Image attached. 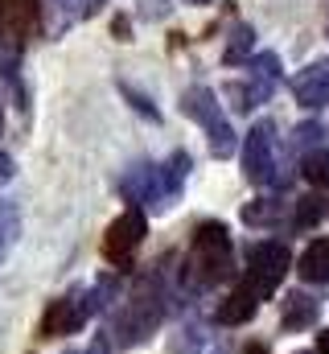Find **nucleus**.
Returning <instances> with one entry per match:
<instances>
[{
	"instance_id": "nucleus-24",
	"label": "nucleus",
	"mask_w": 329,
	"mask_h": 354,
	"mask_svg": "<svg viewBox=\"0 0 329 354\" xmlns=\"http://www.w3.org/2000/svg\"><path fill=\"white\" fill-rule=\"evenodd\" d=\"M120 91H124V95L132 99V107H136V111H144L149 120H161V111H157V107H153V103H149V99H144L140 91H132V87H128V83H120Z\"/></svg>"
},
{
	"instance_id": "nucleus-14",
	"label": "nucleus",
	"mask_w": 329,
	"mask_h": 354,
	"mask_svg": "<svg viewBox=\"0 0 329 354\" xmlns=\"http://www.w3.org/2000/svg\"><path fill=\"white\" fill-rule=\"evenodd\" d=\"M280 79H284V71H280V58L276 54H255L251 58V87L259 91L263 99L280 87Z\"/></svg>"
},
{
	"instance_id": "nucleus-11",
	"label": "nucleus",
	"mask_w": 329,
	"mask_h": 354,
	"mask_svg": "<svg viewBox=\"0 0 329 354\" xmlns=\"http://www.w3.org/2000/svg\"><path fill=\"white\" fill-rule=\"evenodd\" d=\"M255 309H259V297L239 280V288H231V292L223 297V305H218L214 317H218V326H243V322L255 317Z\"/></svg>"
},
{
	"instance_id": "nucleus-23",
	"label": "nucleus",
	"mask_w": 329,
	"mask_h": 354,
	"mask_svg": "<svg viewBox=\"0 0 329 354\" xmlns=\"http://www.w3.org/2000/svg\"><path fill=\"white\" fill-rule=\"evenodd\" d=\"M317 140H321V124H313V120H309V124H301V128H297V145H301L305 153H313V149H317Z\"/></svg>"
},
{
	"instance_id": "nucleus-4",
	"label": "nucleus",
	"mask_w": 329,
	"mask_h": 354,
	"mask_svg": "<svg viewBox=\"0 0 329 354\" xmlns=\"http://www.w3.org/2000/svg\"><path fill=\"white\" fill-rule=\"evenodd\" d=\"M292 264V256H288V248L284 243H272V239H263V243H255V248H247V268H243V284L263 301V297H272L276 288H280V280H284V272Z\"/></svg>"
},
{
	"instance_id": "nucleus-28",
	"label": "nucleus",
	"mask_w": 329,
	"mask_h": 354,
	"mask_svg": "<svg viewBox=\"0 0 329 354\" xmlns=\"http://www.w3.org/2000/svg\"><path fill=\"white\" fill-rule=\"evenodd\" d=\"M317 354H329V330L321 334V338H317Z\"/></svg>"
},
{
	"instance_id": "nucleus-1",
	"label": "nucleus",
	"mask_w": 329,
	"mask_h": 354,
	"mask_svg": "<svg viewBox=\"0 0 329 354\" xmlns=\"http://www.w3.org/2000/svg\"><path fill=\"white\" fill-rule=\"evenodd\" d=\"M231 276H235V239L223 223L210 218L194 235V248H189V260H185V280L194 288H214Z\"/></svg>"
},
{
	"instance_id": "nucleus-27",
	"label": "nucleus",
	"mask_w": 329,
	"mask_h": 354,
	"mask_svg": "<svg viewBox=\"0 0 329 354\" xmlns=\"http://www.w3.org/2000/svg\"><path fill=\"white\" fill-rule=\"evenodd\" d=\"M115 33H120V41H128V21L124 17H115Z\"/></svg>"
},
{
	"instance_id": "nucleus-22",
	"label": "nucleus",
	"mask_w": 329,
	"mask_h": 354,
	"mask_svg": "<svg viewBox=\"0 0 329 354\" xmlns=\"http://www.w3.org/2000/svg\"><path fill=\"white\" fill-rule=\"evenodd\" d=\"M321 214H326L321 198H305V202H297V227H313Z\"/></svg>"
},
{
	"instance_id": "nucleus-13",
	"label": "nucleus",
	"mask_w": 329,
	"mask_h": 354,
	"mask_svg": "<svg viewBox=\"0 0 329 354\" xmlns=\"http://www.w3.org/2000/svg\"><path fill=\"white\" fill-rule=\"evenodd\" d=\"M297 272H301V280H309V284H326L329 280V239H313V243L301 252Z\"/></svg>"
},
{
	"instance_id": "nucleus-16",
	"label": "nucleus",
	"mask_w": 329,
	"mask_h": 354,
	"mask_svg": "<svg viewBox=\"0 0 329 354\" xmlns=\"http://www.w3.org/2000/svg\"><path fill=\"white\" fill-rule=\"evenodd\" d=\"M280 214H284V202H276V198H255V202L243 206L247 227H267V223H276Z\"/></svg>"
},
{
	"instance_id": "nucleus-32",
	"label": "nucleus",
	"mask_w": 329,
	"mask_h": 354,
	"mask_svg": "<svg viewBox=\"0 0 329 354\" xmlns=\"http://www.w3.org/2000/svg\"><path fill=\"white\" fill-rule=\"evenodd\" d=\"M0 128H4V115H0Z\"/></svg>"
},
{
	"instance_id": "nucleus-17",
	"label": "nucleus",
	"mask_w": 329,
	"mask_h": 354,
	"mask_svg": "<svg viewBox=\"0 0 329 354\" xmlns=\"http://www.w3.org/2000/svg\"><path fill=\"white\" fill-rule=\"evenodd\" d=\"M17 235H21V214H17L12 202H0V264H4V256L12 252Z\"/></svg>"
},
{
	"instance_id": "nucleus-25",
	"label": "nucleus",
	"mask_w": 329,
	"mask_h": 354,
	"mask_svg": "<svg viewBox=\"0 0 329 354\" xmlns=\"http://www.w3.org/2000/svg\"><path fill=\"white\" fill-rule=\"evenodd\" d=\"M144 4V17H164L169 8H164V0H140Z\"/></svg>"
},
{
	"instance_id": "nucleus-21",
	"label": "nucleus",
	"mask_w": 329,
	"mask_h": 354,
	"mask_svg": "<svg viewBox=\"0 0 329 354\" xmlns=\"http://www.w3.org/2000/svg\"><path fill=\"white\" fill-rule=\"evenodd\" d=\"M58 4H62L66 21H86V17H95L103 8V0H58Z\"/></svg>"
},
{
	"instance_id": "nucleus-12",
	"label": "nucleus",
	"mask_w": 329,
	"mask_h": 354,
	"mask_svg": "<svg viewBox=\"0 0 329 354\" xmlns=\"http://www.w3.org/2000/svg\"><path fill=\"white\" fill-rule=\"evenodd\" d=\"M317 313H321V305L305 288L284 297V330H309V326H317Z\"/></svg>"
},
{
	"instance_id": "nucleus-20",
	"label": "nucleus",
	"mask_w": 329,
	"mask_h": 354,
	"mask_svg": "<svg viewBox=\"0 0 329 354\" xmlns=\"http://www.w3.org/2000/svg\"><path fill=\"white\" fill-rule=\"evenodd\" d=\"M161 169H164V181H169V189H173V194H181V181H185V174H189V157H185V153H173V157L164 161Z\"/></svg>"
},
{
	"instance_id": "nucleus-19",
	"label": "nucleus",
	"mask_w": 329,
	"mask_h": 354,
	"mask_svg": "<svg viewBox=\"0 0 329 354\" xmlns=\"http://www.w3.org/2000/svg\"><path fill=\"white\" fill-rule=\"evenodd\" d=\"M115 297H120V280H115V276H103V280L86 292V305H91V313H103Z\"/></svg>"
},
{
	"instance_id": "nucleus-6",
	"label": "nucleus",
	"mask_w": 329,
	"mask_h": 354,
	"mask_svg": "<svg viewBox=\"0 0 329 354\" xmlns=\"http://www.w3.org/2000/svg\"><path fill=\"white\" fill-rule=\"evenodd\" d=\"M120 189H124L128 202H136V206H153V210H169V202H177V194H173L169 181H164V169L161 165H153V161L132 165L128 177L120 181Z\"/></svg>"
},
{
	"instance_id": "nucleus-9",
	"label": "nucleus",
	"mask_w": 329,
	"mask_h": 354,
	"mask_svg": "<svg viewBox=\"0 0 329 354\" xmlns=\"http://www.w3.org/2000/svg\"><path fill=\"white\" fill-rule=\"evenodd\" d=\"M86 317H91L86 292H66V297L50 301V309L41 313V326H37V334H41V338H66V334L82 330V322H86Z\"/></svg>"
},
{
	"instance_id": "nucleus-30",
	"label": "nucleus",
	"mask_w": 329,
	"mask_h": 354,
	"mask_svg": "<svg viewBox=\"0 0 329 354\" xmlns=\"http://www.w3.org/2000/svg\"><path fill=\"white\" fill-rule=\"evenodd\" d=\"M189 4H210V0H189Z\"/></svg>"
},
{
	"instance_id": "nucleus-29",
	"label": "nucleus",
	"mask_w": 329,
	"mask_h": 354,
	"mask_svg": "<svg viewBox=\"0 0 329 354\" xmlns=\"http://www.w3.org/2000/svg\"><path fill=\"white\" fill-rule=\"evenodd\" d=\"M243 354H267V351H263V346H247Z\"/></svg>"
},
{
	"instance_id": "nucleus-26",
	"label": "nucleus",
	"mask_w": 329,
	"mask_h": 354,
	"mask_svg": "<svg viewBox=\"0 0 329 354\" xmlns=\"http://www.w3.org/2000/svg\"><path fill=\"white\" fill-rule=\"evenodd\" d=\"M86 354H111V346H107V334H99L95 342H91V351Z\"/></svg>"
},
{
	"instance_id": "nucleus-3",
	"label": "nucleus",
	"mask_w": 329,
	"mask_h": 354,
	"mask_svg": "<svg viewBox=\"0 0 329 354\" xmlns=\"http://www.w3.org/2000/svg\"><path fill=\"white\" fill-rule=\"evenodd\" d=\"M181 111L206 132V140H210V153L218 157V161H227V157H235V149H239V136H235V128H231V120L223 115V103L214 99V91L210 87H185L181 95Z\"/></svg>"
},
{
	"instance_id": "nucleus-10",
	"label": "nucleus",
	"mask_w": 329,
	"mask_h": 354,
	"mask_svg": "<svg viewBox=\"0 0 329 354\" xmlns=\"http://www.w3.org/2000/svg\"><path fill=\"white\" fill-rule=\"evenodd\" d=\"M292 91H297V103H301V107H309V111L326 107V103H329V62H326V58L309 62V66L297 75Z\"/></svg>"
},
{
	"instance_id": "nucleus-8",
	"label": "nucleus",
	"mask_w": 329,
	"mask_h": 354,
	"mask_svg": "<svg viewBox=\"0 0 329 354\" xmlns=\"http://www.w3.org/2000/svg\"><path fill=\"white\" fill-rule=\"evenodd\" d=\"M41 33V0H0V37L21 50Z\"/></svg>"
},
{
	"instance_id": "nucleus-15",
	"label": "nucleus",
	"mask_w": 329,
	"mask_h": 354,
	"mask_svg": "<svg viewBox=\"0 0 329 354\" xmlns=\"http://www.w3.org/2000/svg\"><path fill=\"white\" fill-rule=\"evenodd\" d=\"M251 50H255V29H251L247 21H239V25L231 29V41H227V50H223V62H227V66H235V62L247 58Z\"/></svg>"
},
{
	"instance_id": "nucleus-5",
	"label": "nucleus",
	"mask_w": 329,
	"mask_h": 354,
	"mask_svg": "<svg viewBox=\"0 0 329 354\" xmlns=\"http://www.w3.org/2000/svg\"><path fill=\"white\" fill-rule=\"evenodd\" d=\"M144 235H149V218H144V210H140V206L124 210V214L107 227V235H103V260L115 264V268H128L132 264V256L140 252Z\"/></svg>"
},
{
	"instance_id": "nucleus-31",
	"label": "nucleus",
	"mask_w": 329,
	"mask_h": 354,
	"mask_svg": "<svg viewBox=\"0 0 329 354\" xmlns=\"http://www.w3.org/2000/svg\"><path fill=\"white\" fill-rule=\"evenodd\" d=\"M326 214H329V198H326Z\"/></svg>"
},
{
	"instance_id": "nucleus-2",
	"label": "nucleus",
	"mask_w": 329,
	"mask_h": 354,
	"mask_svg": "<svg viewBox=\"0 0 329 354\" xmlns=\"http://www.w3.org/2000/svg\"><path fill=\"white\" fill-rule=\"evenodd\" d=\"M161 322H164V284H161V272H149V276L136 284L128 309L115 317V342H120V346H136V342H144Z\"/></svg>"
},
{
	"instance_id": "nucleus-18",
	"label": "nucleus",
	"mask_w": 329,
	"mask_h": 354,
	"mask_svg": "<svg viewBox=\"0 0 329 354\" xmlns=\"http://www.w3.org/2000/svg\"><path fill=\"white\" fill-rule=\"evenodd\" d=\"M301 174H305L309 185H329V149H313V153H305Z\"/></svg>"
},
{
	"instance_id": "nucleus-7",
	"label": "nucleus",
	"mask_w": 329,
	"mask_h": 354,
	"mask_svg": "<svg viewBox=\"0 0 329 354\" xmlns=\"http://www.w3.org/2000/svg\"><path fill=\"white\" fill-rule=\"evenodd\" d=\"M243 169L251 181H272L276 169V124L272 120H255L251 132L243 136Z\"/></svg>"
}]
</instances>
